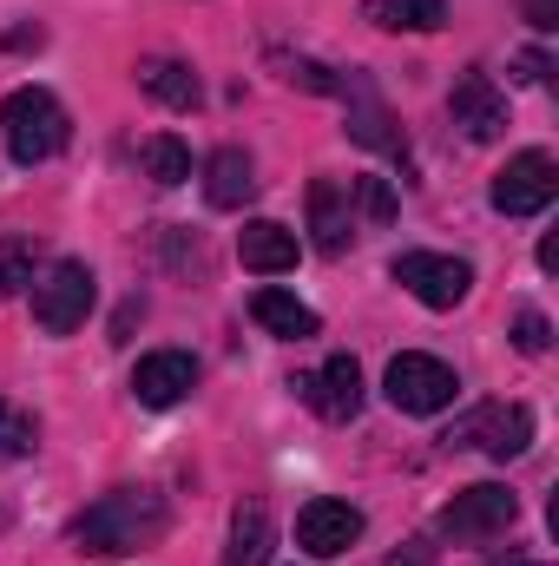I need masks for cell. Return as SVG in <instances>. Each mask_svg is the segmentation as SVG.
I'll list each match as a JSON object with an SVG mask.
<instances>
[{
	"instance_id": "obj_13",
	"label": "cell",
	"mask_w": 559,
	"mask_h": 566,
	"mask_svg": "<svg viewBox=\"0 0 559 566\" xmlns=\"http://www.w3.org/2000/svg\"><path fill=\"white\" fill-rule=\"evenodd\" d=\"M487 448L494 461H514L527 441H534V409H481V416H467V422L447 434V448Z\"/></svg>"
},
{
	"instance_id": "obj_29",
	"label": "cell",
	"mask_w": 559,
	"mask_h": 566,
	"mask_svg": "<svg viewBox=\"0 0 559 566\" xmlns=\"http://www.w3.org/2000/svg\"><path fill=\"white\" fill-rule=\"evenodd\" d=\"M534 566H540V560H534Z\"/></svg>"
},
{
	"instance_id": "obj_10",
	"label": "cell",
	"mask_w": 559,
	"mask_h": 566,
	"mask_svg": "<svg viewBox=\"0 0 559 566\" xmlns=\"http://www.w3.org/2000/svg\"><path fill=\"white\" fill-rule=\"evenodd\" d=\"M296 396H303L323 422H356V409H362V363H356V356H329L316 376L296 382Z\"/></svg>"
},
{
	"instance_id": "obj_4",
	"label": "cell",
	"mask_w": 559,
	"mask_h": 566,
	"mask_svg": "<svg viewBox=\"0 0 559 566\" xmlns=\"http://www.w3.org/2000/svg\"><path fill=\"white\" fill-rule=\"evenodd\" d=\"M382 396H389L402 416H441V409L461 396V376H454L441 356H421V349H409V356H395V363H389Z\"/></svg>"
},
{
	"instance_id": "obj_8",
	"label": "cell",
	"mask_w": 559,
	"mask_h": 566,
	"mask_svg": "<svg viewBox=\"0 0 559 566\" xmlns=\"http://www.w3.org/2000/svg\"><path fill=\"white\" fill-rule=\"evenodd\" d=\"M356 541H362V507H349V501L316 494V501L296 514V547L316 554V560H336V554H349Z\"/></svg>"
},
{
	"instance_id": "obj_18",
	"label": "cell",
	"mask_w": 559,
	"mask_h": 566,
	"mask_svg": "<svg viewBox=\"0 0 559 566\" xmlns=\"http://www.w3.org/2000/svg\"><path fill=\"white\" fill-rule=\"evenodd\" d=\"M251 316H257L271 336H283V343H309V336L323 329V323H316V310H309V303H296L289 290H257V296H251Z\"/></svg>"
},
{
	"instance_id": "obj_12",
	"label": "cell",
	"mask_w": 559,
	"mask_h": 566,
	"mask_svg": "<svg viewBox=\"0 0 559 566\" xmlns=\"http://www.w3.org/2000/svg\"><path fill=\"white\" fill-rule=\"evenodd\" d=\"M191 389H198V363H191L184 349H151V356H139V369H133L139 409H171V402H184Z\"/></svg>"
},
{
	"instance_id": "obj_21",
	"label": "cell",
	"mask_w": 559,
	"mask_h": 566,
	"mask_svg": "<svg viewBox=\"0 0 559 566\" xmlns=\"http://www.w3.org/2000/svg\"><path fill=\"white\" fill-rule=\"evenodd\" d=\"M145 178L151 185H184L191 178V145L178 139V133H151L145 139Z\"/></svg>"
},
{
	"instance_id": "obj_24",
	"label": "cell",
	"mask_w": 559,
	"mask_h": 566,
	"mask_svg": "<svg viewBox=\"0 0 559 566\" xmlns=\"http://www.w3.org/2000/svg\"><path fill=\"white\" fill-rule=\"evenodd\" d=\"M283 80H289V86H303V93H336V73H329V66H316V60H283Z\"/></svg>"
},
{
	"instance_id": "obj_25",
	"label": "cell",
	"mask_w": 559,
	"mask_h": 566,
	"mask_svg": "<svg viewBox=\"0 0 559 566\" xmlns=\"http://www.w3.org/2000/svg\"><path fill=\"white\" fill-rule=\"evenodd\" d=\"M356 198H362V211H369L376 224L395 218V191H389V178H356Z\"/></svg>"
},
{
	"instance_id": "obj_26",
	"label": "cell",
	"mask_w": 559,
	"mask_h": 566,
	"mask_svg": "<svg viewBox=\"0 0 559 566\" xmlns=\"http://www.w3.org/2000/svg\"><path fill=\"white\" fill-rule=\"evenodd\" d=\"M514 343H520L527 356H547V343H553L547 316H540V310H520V323H514Z\"/></svg>"
},
{
	"instance_id": "obj_7",
	"label": "cell",
	"mask_w": 559,
	"mask_h": 566,
	"mask_svg": "<svg viewBox=\"0 0 559 566\" xmlns=\"http://www.w3.org/2000/svg\"><path fill=\"white\" fill-rule=\"evenodd\" d=\"M395 283L428 303V310H454L467 290H474V271L461 264V258H441V251H402L395 258Z\"/></svg>"
},
{
	"instance_id": "obj_11",
	"label": "cell",
	"mask_w": 559,
	"mask_h": 566,
	"mask_svg": "<svg viewBox=\"0 0 559 566\" xmlns=\"http://www.w3.org/2000/svg\"><path fill=\"white\" fill-rule=\"evenodd\" d=\"M447 113H454V126H461L467 139H481V145L507 133V99H500V86H494L487 73H461L454 93H447Z\"/></svg>"
},
{
	"instance_id": "obj_27",
	"label": "cell",
	"mask_w": 559,
	"mask_h": 566,
	"mask_svg": "<svg viewBox=\"0 0 559 566\" xmlns=\"http://www.w3.org/2000/svg\"><path fill=\"white\" fill-rule=\"evenodd\" d=\"M527 27L553 33V27H559V0H527Z\"/></svg>"
},
{
	"instance_id": "obj_19",
	"label": "cell",
	"mask_w": 559,
	"mask_h": 566,
	"mask_svg": "<svg viewBox=\"0 0 559 566\" xmlns=\"http://www.w3.org/2000/svg\"><path fill=\"white\" fill-rule=\"evenodd\" d=\"M369 20L389 33H434L447 20V0H369Z\"/></svg>"
},
{
	"instance_id": "obj_1",
	"label": "cell",
	"mask_w": 559,
	"mask_h": 566,
	"mask_svg": "<svg viewBox=\"0 0 559 566\" xmlns=\"http://www.w3.org/2000/svg\"><path fill=\"white\" fill-rule=\"evenodd\" d=\"M165 494H151V488H113V494H99L80 521H73V541H80V554H93V560H126V554H145V547H158V534H165Z\"/></svg>"
},
{
	"instance_id": "obj_20",
	"label": "cell",
	"mask_w": 559,
	"mask_h": 566,
	"mask_svg": "<svg viewBox=\"0 0 559 566\" xmlns=\"http://www.w3.org/2000/svg\"><path fill=\"white\" fill-rule=\"evenodd\" d=\"M264 554H271V514L251 501V507H238V521H231L224 566H264Z\"/></svg>"
},
{
	"instance_id": "obj_28",
	"label": "cell",
	"mask_w": 559,
	"mask_h": 566,
	"mask_svg": "<svg viewBox=\"0 0 559 566\" xmlns=\"http://www.w3.org/2000/svg\"><path fill=\"white\" fill-rule=\"evenodd\" d=\"M520 80L527 86H547V53H520Z\"/></svg>"
},
{
	"instance_id": "obj_15",
	"label": "cell",
	"mask_w": 559,
	"mask_h": 566,
	"mask_svg": "<svg viewBox=\"0 0 559 566\" xmlns=\"http://www.w3.org/2000/svg\"><path fill=\"white\" fill-rule=\"evenodd\" d=\"M238 258H244V271H257V277H283V271H296V231L277 224V218H251V224L238 231Z\"/></svg>"
},
{
	"instance_id": "obj_22",
	"label": "cell",
	"mask_w": 559,
	"mask_h": 566,
	"mask_svg": "<svg viewBox=\"0 0 559 566\" xmlns=\"http://www.w3.org/2000/svg\"><path fill=\"white\" fill-rule=\"evenodd\" d=\"M20 283H33V244H27V238H0V303H7Z\"/></svg>"
},
{
	"instance_id": "obj_9",
	"label": "cell",
	"mask_w": 559,
	"mask_h": 566,
	"mask_svg": "<svg viewBox=\"0 0 559 566\" xmlns=\"http://www.w3.org/2000/svg\"><path fill=\"white\" fill-rule=\"evenodd\" d=\"M336 99L349 106V139L356 145H369V151H402V126H395V113L382 106V93H376L369 73L336 80Z\"/></svg>"
},
{
	"instance_id": "obj_16",
	"label": "cell",
	"mask_w": 559,
	"mask_h": 566,
	"mask_svg": "<svg viewBox=\"0 0 559 566\" xmlns=\"http://www.w3.org/2000/svg\"><path fill=\"white\" fill-rule=\"evenodd\" d=\"M204 198H211L218 211H238V205L257 198V165H251L244 145H224V151L204 158Z\"/></svg>"
},
{
	"instance_id": "obj_14",
	"label": "cell",
	"mask_w": 559,
	"mask_h": 566,
	"mask_svg": "<svg viewBox=\"0 0 559 566\" xmlns=\"http://www.w3.org/2000/svg\"><path fill=\"white\" fill-rule=\"evenodd\" d=\"M309 231H316V251H323V258H342V251L356 244L349 185H336V178H316V185H309Z\"/></svg>"
},
{
	"instance_id": "obj_5",
	"label": "cell",
	"mask_w": 559,
	"mask_h": 566,
	"mask_svg": "<svg viewBox=\"0 0 559 566\" xmlns=\"http://www.w3.org/2000/svg\"><path fill=\"white\" fill-rule=\"evenodd\" d=\"M559 198V165L547 151H514L507 171L494 178V211L500 218H540Z\"/></svg>"
},
{
	"instance_id": "obj_2",
	"label": "cell",
	"mask_w": 559,
	"mask_h": 566,
	"mask_svg": "<svg viewBox=\"0 0 559 566\" xmlns=\"http://www.w3.org/2000/svg\"><path fill=\"white\" fill-rule=\"evenodd\" d=\"M0 139H7V158L13 165H46L66 145V106L46 86H20L0 106Z\"/></svg>"
},
{
	"instance_id": "obj_17",
	"label": "cell",
	"mask_w": 559,
	"mask_h": 566,
	"mask_svg": "<svg viewBox=\"0 0 559 566\" xmlns=\"http://www.w3.org/2000/svg\"><path fill=\"white\" fill-rule=\"evenodd\" d=\"M139 86L158 99V106H171V113H191L198 99H204V86H198V73L184 66V60H139Z\"/></svg>"
},
{
	"instance_id": "obj_23",
	"label": "cell",
	"mask_w": 559,
	"mask_h": 566,
	"mask_svg": "<svg viewBox=\"0 0 559 566\" xmlns=\"http://www.w3.org/2000/svg\"><path fill=\"white\" fill-rule=\"evenodd\" d=\"M20 454H33V416L0 402V461H20Z\"/></svg>"
},
{
	"instance_id": "obj_3",
	"label": "cell",
	"mask_w": 559,
	"mask_h": 566,
	"mask_svg": "<svg viewBox=\"0 0 559 566\" xmlns=\"http://www.w3.org/2000/svg\"><path fill=\"white\" fill-rule=\"evenodd\" d=\"M93 296H99V277L80 258H60V264H46V277L33 283V323L46 336H73L93 316Z\"/></svg>"
},
{
	"instance_id": "obj_6",
	"label": "cell",
	"mask_w": 559,
	"mask_h": 566,
	"mask_svg": "<svg viewBox=\"0 0 559 566\" xmlns=\"http://www.w3.org/2000/svg\"><path fill=\"white\" fill-rule=\"evenodd\" d=\"M514 514H520V501L507 494V488H494V481H481V488H461L447 507H441V534L447 541H487V534H500V527H514Z\"/></svg>"
}]
</instances>
